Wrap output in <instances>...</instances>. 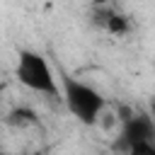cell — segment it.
<instances>
[{
  "instance_id": "6da1fadb",
  "label": "cell",
  "mask_w": 155,
  "mask_h": 155,
  "mask_svg": "<svg viewBox=\"0 0 155 155\" xmlns=\"http://www.w3.org/2000/svg\"><path fill=\"white\" fill-rule=\"evenodd\" d=\"M58 87H61V97L70 116H75L82 126H97V119L102 109L107 107V97L90 82L73 75H61Z\"/></svg>"
},
{
  "instance_id": "7a4b0ae2",
  "label": "cell",
  "mask_w": 155,
  "mask_h": 155,
  "mask_svg": "<svg viewBox=\"0 0 155 155\" xmlns=\"http://www.w3.org/2000/svg\"><path fill=\"white\" fill-rule=\"evenodd\" d=\"M15 78L29 92L46 94V97H58L61 94L58 78H56L51 63L46 61L44 53L34 51V48H19L17 63H15Z\"/></svg>"
},
{
  "instance_id": "3957f363",
  "label": "cell",
  "mask_w": 155,
  "mask_h": 155,
  "mask_svg": "<svg viewBox=\"0 0 155 155\" xmlns=\"http://www.w3.org/2000/svg\"><path fill=\"white\" fill-rule=\"evenodd\" d=\"M155 138V124L148 114H126L121 116V126H119V133H116V140H114V148L126 153L133 143H140V140H153Z\"/></svg>"
},
{
  "instance_id": "277c9868",
  "label": "cell",
  "mask_w": 155,
  "mask_h": 155,
  "mask_svg": "<svg viewBox=\"0 0 155 155\" xmlns=\"http://www.w3.org/2000/svg\"><path fill=\"white\" fill-rule=\"evenodd\" d=\"M94 22H97L104 31H109V34H114V36H124V34H128V29H131V22H128L126 15H121V12L114 10V7H104V5L97 7Z\"/></svg>"
},
{
  "instance_id": "5b68a950",
  "label": "cell",
  "mask_w": 155,
  "mask_h": 155,
  "mask_svg": "<svg viewBox=\"0 0 155 155\" xmlns=\"http://www.w3.org/2000/svg\"><path fill=\"white\" fill-rule=\"evenodd\" d=\"M5 124L7 126H12V128H29V126H36L39 124V116H36V111L34 109H29V107H15L7 116H5Z\"/></svg>"
},
{
  "instance_id": "8992f818",
  "label": "cell",
  "mask_w": 155,
  "mask_h": 155,
  "mask_svg": "<svg viewBox=\"0 0 155 155\" xmlns=\"http://www.w3.org/2000/svg\"><path fill=\"white\" fill-rule=\"evenodd\" d=\"M124 155H155V143L153 140H140V143H133Z\"/></svg>"
},
{
  "instance_id": "52a82bcc",
  "label": "cell",
  "mask_w": 155,
  "mask_h": 155,
  "mask_svg": "<svg viewBox=\"0 0 155 155\" xmlns=\"http://www.w3.org/2000/svg\"><path fill=\"white\" fill-rule=\"evenodd\" d=\"M0 155H10V153H7V150H2V148H0Z\"/></svg>"
}]
</instances>
